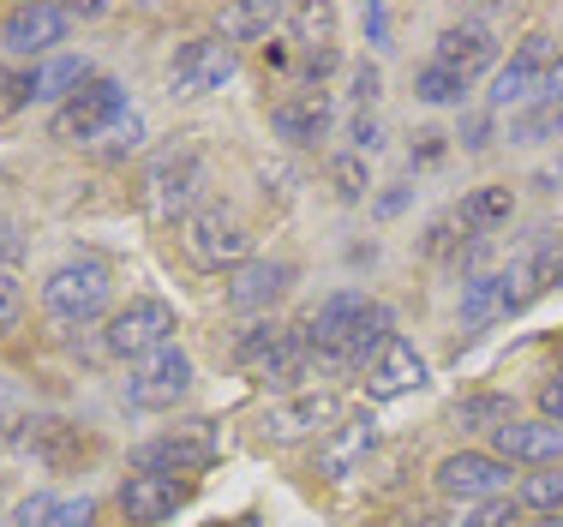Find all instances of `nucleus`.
<instances>
[{"label": "nucleus", "mask_w": 563, "mask_h": 527, "mask_svg": "<svg viewBox=\"0 0 563 527\" xmlns=\"http://www.w3.org/2000/svg\"><path fill=\"white\" fill-rule=\"evenodd\" d=\"M390 306L366 300V294L342 288L330 300L312 306V318L300 323L306 336V354H312L318 372H354V366H372L378 348L390 342Z\"/></svg>", "instance_id": "obj_1"}, {"label": "nucleus", "mask_w": 563, "mask_h": 527, "mask_svg": "<svg viewBox=\"0 0 563 527\" xmlns=\"http://www.w3.org/2000/svg\"><path fill=\"white\" fill-rule=\"evenodd\" d=\"M205 186H210L205 151H198V144H163L139 174V205L156 228H174V222H186V216L198 210Z\"/></svg>", "instance_id": "obj_2"}, {"label": "nucleus", "mask_w": 563, "mask_h": 527, "mask_svg": "<svg viewBox=\"0 0 563 527\" xmlns=\"http://www.w3.org/2000/svg\"><path fill=\"white\" fill-rule=\"evenodd\" d=\"M109 300H114V270L97 252H78V259H66L43 276V312L55 323H90L109 312Z\"/></svg>", "instance_id": "obj_3"}, {"label": "nucleus", "mask_w": 563, "mask_h": 527, "mask_svg": "<svg viewBox=\"0 0 563 527\" xmlns=\"http://www.w3.org/2000/svg\"><path fill=\"white\" fill-rule=\"evenodd\" d=\"M234 360H240V372H246L252 384H271V389L294 384L300 372H312V354H306L300 323H276V318H264V323H252V330H240Z\"/></svg>", "instance_id": "obj_4"}, {"label": "nucleus", "mask_w": 563, "mask_h": 527, "mask_svg": "<svg viewBox=\"0 0 563 527\" xmlns=\"http://www.w3.org/2000/svg\"><path fill=\"white\" fill-rule=\"evenodd\" d=\"M174 306L156 300V294H139V300H126L120 312L109 318V330H102V348H109L114 360H126V366H144L151 354H163L174 348Z\"/></svg>", "instance_id": "obj_5"}, {"label": "nucleus", "mask_w": 563, "mask_h": 527, "mask_svg": "<svg viewBox=\"0 0 563 527\" xmlns=\"http://www.w3.org/2000/svg\"><path fill=\"white\" fill-rule=\"evenodd\" d=\"M180 246L198 270H240L252 264V234L228 205H198L180 222Z\"/></svg>", "instance_id": "obj_6"}, {"label": "nucleus", "mask_w": 563, "mask_h": 527, "mask_svg": "<svg viewBox=\"0 0 563 527\" xmlns=\"http://www.w3.org/2000/svg\"><path fill=\"white\" fill-rule=\"evenodd\" d=\"M234 73H240V54L228 36H186L168 61V90L180 102H198V97H210V90H222Z\"/></svg>", "instance_id": "obj_7"}, {"label": "nucleus", "mask_w": 563, "mask_h": 527, "mask_svg": "<svg viewBox=\"0 0 563 527\" xmlns=\"http://www.w3.org/2000/svg\"><path fill=\"white\" fill-rule=\"evenodd\" d=\"M558 61H563L558 36L552 31H528V36H521V48L509 54V66H498V78H492V108L540 102L545 97V78H552Z\"/></svg>", "instance_id": "obj_8"}, {"label": "nucleus", "mask_w": 563, "mask_h": 527, "mask_svg": "<svg viewBox=\"0 0 563 527\" xmlns=\"http://www.w3.org/2000/svg\"><path fill=\"white\" fill-rule=\"evenodd\" d=\"M126 114H132L126 85H120V78H90L73 102L55 108V132L60 139H78V144H97V139H109Z\"/></svg>", "instance_id": "obj_9"}, {"label": "nucleus", "mask_w": 563, "mask_h": 527, "mask_svg": "<svg viewBox=\"0 0 563 527\" xmlns=\"http://www.w3.org/2000/svg\"><path fill=\"white\" fill-rule=\"evenodd\" d=\"M66 31H73V12L66 7L24 0V7H7V19H0V54H12V61H48L55 43H66Z\"/></svg>", "instance_id": "obj_10"}, {"label": "nucleus", "mask_w": 563, "mask_h": 527, "mask_svg": "<svg viewBox=\"0 0 563 527\" xmlns=\"http://www.w3.org/2000/svg\"><path fill=\"white\" fill-rule=\"evenodd\" d=\"M438 492L462 497V504H492V497H509V462H498L492 450H455L438 462Z\"/></svg>", "instance_id": "obj_11"}, {"label": "nucleus", "mask_w": 563, "mask_h": 527, "mask_svg": "<svg viewBox=\"0 0 563 527\" xmlns=\"http://www.w3.org/2000/svg\"><path fill=\"white\" fill-rule=\"evenodd\" d=\"M139 474H205L210 462H217V438L205 431V420H192V426H180V431H168V438H151V443H139Z\"/></svg>", "instance_id": "obj_12"}, {"label": "nucleus", "mask_w": 563, "mask_h": 527, "mask_svg": "<svg viewBox=\"0 0 563 527\" xmlns=\"http://www.w3.org/2000/svg\"><path fill=\"white\" fill-rule=\"evenodd\" d=\"M186 389H192V360H186L180 348H163V354H151L144 366H132V377H126V402H132V408H144V414L174 408Z\"/></svg>", "instance_id": "obj_13"}, {"label": "nucleus", "mask_w": 563, "mask_h": 527, "mask_svg": "<svg viewBox=\"0 0 563 527\" xmlns=\"http://www.w3.org/2000/svg\"><path fill=\"white\" fill-rule=\"evenodd\" d=\"M432 66H444V73H455V78H467V85H474L479 73H492V66H498V31H492V24H479V19L444 24V31H438V43H432Z\"/></svg>", "instance_id": "obj_14"}, {"label": "nucleus", "mask_w": 563, "mask_h": 527, "mask_svg": "<svg viewBox=\"0 0 563 527\" xmlns=\"http://www.w3.org/2000/svg\"><path fill=\"white\" fill-rule=\"evenodd\" d=\"M186 497H192V485L186 480H168V474H132L120 480L114 504L126 521L139 527H156V521H174V509H186Z\"/></svg>", "instance_id": "obj_15"}, {"label": "nucleus", "mask_w": 563, "mask_h": 527, "mask_svg": "<svg viewBox=\"0 0 563 527\" xmlns=\"http://www.w3.org/2000/svg\"><path fill=\"white\" fill-rule=\"evenodd\" d=\"M330 420H336V396H324V389H306V396H288V402H271L264 408V443H300L312 438V431H324Z\"/></svg>", "instance_id": "obj_16"}, {"label": "nucleus", "mask_w": 563, "mask_h": 527, "mask_svg": "<svg viewBox=\"0 0 563 527\" xmlns=\"http://www.w3.org/2000/svg\"><path fill=\"white\" fill-rule=\"evenodd\" d=\"M271 127L288 144H318V139H330V127H336V102H330L324 85H306V90H294V97H282L271 108Z\"/></svg>", "instance_id": "obj_17"}, {"label": "nucleus", "mask_w": 563, "mask_h": 527, "mask_svg": "<svg viewBox=\"0 0 563 527\" xmlns=\"http://www.w3.org/2000/svg\"><path fill=\"white\" fill-rule=\"evenodd\" d=\"M492 455L521 468H558L563 462V426L552 420H509L492 431Z\"/></svg>", "instance_id": "obj_18"}, {"label": "nucleus", "mask_w": 563, "mask_h": 527, "mask_svg": "<svg viewBox=\"0 0 563 527\" xmlns=\"http://www.w3.org/2000/svg\"><path fill=\"white\" fill-rule=\"evenodd\" d=\"M294 288V264L288 259H252L240 270H228V306L234 312H264L271 300Z\"/></svg>", "instance_id": "obj_19"}, {"label": "nucleus", "mask_w": 563, "mask_h": 527, "mask_svg": "<svg viewBox=\"0 0 563 527\" xmlns=\"http://www.w3.org/2000/svg\"><path fill=\"white\" fill-rule=\"evenodd\" d=\"M372 443H378V420H372V414H354V420L330 426L324 443H318V474H324V480L360 474V462L372 455Z\"/></svg>", "instance_id": "obj_20"}, {"label": "nucleus", "mask_w": 563, "mask_h": 527, "mask_svg": "<svg viewBox=\"0 0 563 527\" xmlns=\"http://www.w3.org/2000/svg\"><path fill=\"white\" fill-rule=\"evenodd\" d=\"M420 384H426V360L413 354V342L390 336V342L378 348V360L366 366V389L378 402H390V396H408V389H420Z\"/></svg>", "instance_id": "obj_21"}, {"label": "nucleus", "mask_w": 563, "mask_h": 527, "mask_svg": "<svg viewBox=\"0 0 563 527\" xmlns=\"http://www.w3.org/2000/svg\"><path fill=\"white\" fill-rule=\"evenodd\" d=\"M509 312H521V306L504 270H474L462 282V330H486L492 318H509Z\"/></svg>", "instance_id": "obj_22"}, {"label": "nucleus", "mask_w": 563, "mask_h": 527, "mask_svg": "<svg viewBox=\"0 0 563 527\" xmlns=\"http://www.w3.org/2000/svg\"><path fill=\"white\" fill-rule=\"evenodd\" d=\"M90 78H97V73H90L78 54H60V61H43L36 73H24V85H12V102H24V97H36V102H73Z\"/></svg>", "instance_id": "obj_23"}, {"label": "nucleus", "mask_w": 563, "mask_h": 527, "mask_svg": "<svg viewBox=\"0 0 563 527\" xmlns=\"http://www.w3.org/2000/svg\"><path fill=\"white\" fill-rule=\"evenodd\" d=\"M479 252H486V240H479V234H474V228H467L455 210H450V216H438V222L426 228V259L444 264V270H467V276H474Z\"/></svg>", "instance_id": "obj_24"}, {"label": "nucleus", "mask_w": 563, "mask_h": 527, "mask_svg": "<svg viewBox=\"0 0 563 527\" xmlns=\"http://www.w3.org/2000/svg\"><path fill=\"white\" fill-rule=\"evenodd\" d=\"M455 216H462V222L486 240L492 228H504L509 216H516V193H509V186H479V193H467L462 205H455Z\"/></svg>", "instance_id": "obj_25"}, {"label": "nucleus", "mask_w": 563, "mask_h": 527, "mask_svg": "<svg viewBox=\"0 0 563 527\" xmlns=\"http://www.w3.org/2000/svg\"><path fill=\"white\" fill-rule=\"evenodd\" d=\"M282 19H288L282 7H222V36L228 43H264Z\"/></svg>", "instance_id": "obj_26"}, {"label": "nucleus", "mask_w": 563, "mask_h": 527, "mask_svg": "<svg viewBox=\"0 0 563 527\" xmlns=\"http://www.w3.org/2000/svg\"><path fill=\"white\" fill-rule=\"evenodd\" d=\"M450 420L462 431H498V426L516 420V408H509V396H467L450 408Z\"/></svg>", "instance_id": "obj_27"}, {"label": "nucleus", "mask_w": 563, "mask_h": 527, "mask_svg": "<svg viewBox=\"0 0 563 527\" xmlns=\"http://www.w3.org/2000/svg\"><path fill=\"white\" fill-rule=\"evenodd\" d=\"M413 97L432 102V108H450V102L467 97V78L444 73V66H420V73H413Z\"/></svg>", "instance_id": "obj_28"}, {"label": "nucleus", "mask_w": 563, "mask_h": 527, "mask_svg": "<svg viewBox=\"0 0 563 527\" xmlns=\"http://www.w3.org/2000/svg\"><path fill=\"white\" fill-rule=\"evenodd\" d=\"M521 509H545V516H558L563 509V468H540V474L521 480Z\"/></svg>", "instance_id": "obj_29"}, {"label": "nucleus", "mask_w": 563, "mask_h": 527, "mask_svg": "<svg viewBox=\"0 0 563 527\" xmlns=\"http://www.w3.org/2000/svg\"><path fill=\"white\" fill-rule=\"evenodd\" d=\"M528 270H533V288H563V228L545 234L540 246H528Z\"/></svg>", "instance_id": "obj_30"}, {"label": "nucleus", "mask_w": 563, "mask_h": 527, "mask_svg": "<svg viewBox=\"0 0 563 527\" xmlns=\"http://www.w3.org/2000/svg\"><path fill=\"white\" fill-rule=\"evenodd\" d=\"M330 180H336V193L354 205V198H366V186H372V174H366V156H354V151H342L336 162H330Z\"/></svg>", "instance_id": "obj_31"}, {"label": "nucleus", "mask_w": 563, "mask_h": 527, "mask_svg": "<svg viewBox=\"0 0 563 527\" xmlns=\"http://www.w3.org/2000/svg\"><path fill=\"white\" fill-rule=\"evenodd\" d=\"M19 318H24V282L12 270H0V342L19 330Z\"/></svg>", "instance_id": "obj_32"}, {"label": "nucleus", "mask_w": 563, "mask_h": 527, "mask_svg": "<svg viewBox=\"0 0 563 527\" xmlns=\"http://www.w3.org/2000/svg\"><path fill=\"white\" fill-rule=\"evenodd\" d=\"M55 509H60V497H48V492H31L19 509H12V521H7V527H55Z\"/></svg>", "instance_id": "obj_33"}, {"label": "nucleus", "mask_w": 563, "mask_h": 527, "mask_svg": "<svg viewBox=\"0 0 563 527\" xmlns=\"http://www.w3.org/2000/svg\"><path fill=\"white\" fill-rule=\"evenodd\" d=\"M516 516H521V504H516V497H492V504H479V509H474V516H467L462 527H509Z\"/></svg>", "instance_id": "obj_34"}, {"label": "nucleus", "mask_w": 563, "mask_h": 527, "mask_svg": "<svg viewBox=\"0 0 563 527\" xmlns=\"http://www.w3.org/2000/svg\"><path fill=\"white\" fill-rule=\"evenodd\" d=\"M347 139H354V156H372V151L384 144L378 114H372V108H360V114H354V127H347Z\"/></svg>", "instance_id": "obj_35"}, {"label": "nucleus", "mask_w": 563, "mask_h": 527, "mask_svg": "<svg viewBox=\"0 0 563 527\" xmlns=\"http://www.w3.org/2000/svg\"><path fill=\"white\" fill-rule=\"evenodd\" d=\"M139 144H144V120L126 114V120L109 132V139H102V151H109V156H126V151H139Z\"/></svg>", "instance_id": "obj_36"}, {"label": "nucleus", "mask_w": 563, "mask_h": 527, "mask_svg": "<svg viewBox=\"0 0 563 527\" xmlns=\"http://www.w3.org/2000/svg\"><path fill=\"white\" fill-rule=\"evenodd\" d=\"M330 19H336L330 7H294V12H288V24H300V31H306V43H312V48H318V36L330 31Z\"/></svg>", "instance_id": "obj_37"}, {"label": "nucleus", "mask_w": 563, "mask_h": 527, "mask_svg": "<svg viewBox=\"0 0 563 527\" xmlns=\"http://www.w3.org/2000/svg\"><path fill=\"white\" fill-rule=\"evenodd\" d=\"M540 414H545L552 426H563V366L540 384Z\"/></svg>", "instance_id": "obj_38"}, {"label": "nucleus", "mask_w": 563, "mask_h": 527, "mask_svg": "<svg viewBox=\"0 0 563 527\" xmlns=\"http://www.w3.org/2000/svg\"><path fill=\"white\" fill-rule=\"evenodd\" d=\"M90 516H97L90 497H66V504L55 509V527H90Z\"/></svg>", "instance_id": "obj_39"}, {"label": "nucleus", "mask_w": 563, "mask_h": 527, "mask_svg": "<svg viewBox=\"0 0 563 527\" xmlns=\"http://www.w3.org/2000/svg\"><path fill=\"white\" fill-rule=\"evenodd\" d=\"M354 97H360V108L378 102V66H354Z\"/></svg>", "instance_id": "obj_40"}, {"label": "nucleus", "mask_w": 563, "mask_h": 527, "mask_svg": "<svg viewBox=\"0 0 563 527\" xmlns=\"http://www.w3.org/2000/svg\"><path fill=\"white\" fill-rule=\"evenodd\" d=\"M366 36H372V43H390V7H366Z\"/></svg>", "instance_id": "obj_41"}, {"label": "nucleus", "mask_w": 563, "mask_h": 527, "mask_svg": "<svg viewBox=\"0 0 563 527\" xmlns=\"http://www.w3.org/2000/svg\"><path fill=\"white\" fill-rule=\"evenodd\" d=\"M540 108H563V61L552 66V78H545V97H540Z\"/></svg>", "instance_id": "obj_42"}, {"label": "nucleus", "mask_w": 563, "mask_h": 527, "mask_svg": "<svg viewBox=\"0 0 563 527\" xmlns=\"http://www.w3.org/2000/svg\"><path fill=\"white\" fill-rule=\"evenodd\" d=\"M533 527H563V516H545V521H533Z\"/></svg>", "instance_id": "obj_43"}, {"label": "nucleus", "mask_w": 563, "mask_h": 527, "mask_svg": "<svg viewBox=\"0 0 563 527\" xmlns=\"http://www.w3.org/2000/svg\"><path fill=\"white\" fill-rule=\"evenodd\" d=\"M0 90H12V85H7V73H0ZM0 102H7V97H0Z\"/></svg>", "instance_id": "obj_44"}, {"label": "nucleus", "mask_w": 563, "mask_h": 527, "mask_svg": "<svg viewBox=\"0 0 563 527\" xmlns=\"http://www.w3.org/2000/svg\"><path fill=\"white\" fill-rule=\"evenodd\" d=\"M228 527H252V521H228Z\"/></svg>", "instance_id": "obj_45"}]
</instances>
